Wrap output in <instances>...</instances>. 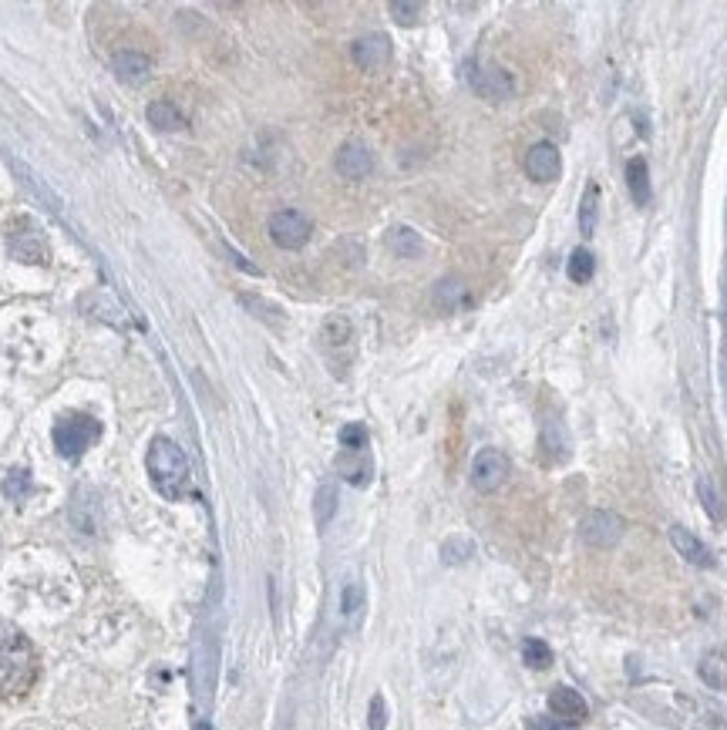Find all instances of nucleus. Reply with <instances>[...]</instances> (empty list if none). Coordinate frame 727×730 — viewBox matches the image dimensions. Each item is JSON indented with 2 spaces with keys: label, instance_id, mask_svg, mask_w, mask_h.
Returning <instances> with one entry per match:
<instances>
[{
  "label": "nucleus",
  "instance_id": "1",
  "mask_svg": "<svg viewBox=\"0 0 727 730\" xmlns=\"http://www.w3.org/2000/svg\"><path fill=\"white\" fill-rule=\"evenodd\" d=\"M38 683V653L17 626L0 619V700H21Z\"/></svg>",
  "mask_w": 727,
  "mask_h": 730
},
{
  "label": "nucleus",
  "instance_id": "2",
  "mask_svg": "<svg viewBox=\"0 0 727 730\" xmlns=\"http://www.w3.org/2000/svg\"><path fill=\"white\" fill-rule=\"evenodd\" d=\"M152 488L165 502H182L192 492V465L189 455L172 438H152L149 455H145Z\"/></svg>",
  "mask_w": 727,
  "mask_h": 730
},
{
  "label": "nucleus",
  "instance_id": "3",
  "mask_svg": "<svg viewBox=\"0 0 727 730\" xmlns=\"http://www.w3.org/2000/svg\"><path fill=\"white\" fill-rule=\"evenodd\" d=\"M101 438V424L91 414H64L54 424V448L61 458H81Z\"/></svg>",
  "mask_w": 727,
  "mask_h": 730
},
{
  "label": "nucleus",
  "instance_id": "4",
  "mask_svg": "<svg viewBox=\"0 0 727 730\" xmlns=\"http://www.w3.org/2000/svg\"><path fill=\"white\" fill-rule=\"evenodd\" d=\"M468 85L485 101H509L515 95V78L502 64H492V61L468 64Z\"/></svg>",
  "mask_w": 727,
  "mask_h": 730
},
{
  "label": "nucleus",
  "instance_id": "5",
  "mask_svg": "<svg viewBox=\"0 0 727 730\" xmlns=\"http://www.w3.org/2000/svg\"><path fill=\"white\" fill-rule=\"evenodd\" d=\"M509 455L499 448H482L478 455L472 458V485L475 492L489 495V492H499L505 485V478H509Z\"/></svg>",
  "mask_w": 727,
  "mask_h": 730
},
{
  "label": "nucleus",
  "instance_id": "6",
  "mask_svg": "<svg viewBox=\"0 0 727 730\" xmlns=\"http://www.w3.org/2000/svg\"><path fill=\"white\" fill-rule=\"evenodd\" d=\"M7 249H11L14 260L21 263H44L48 260V243H44L41 229L31 219H14L7 226Z\"/></svg>",
  "mask_w": 727,
  "mask_h": 730
},
{
  "label": "nucleus",
  "instance_id": "7",
  "mask_svg": "<svg viewBox=\"0 0 727 730\" xmlns=\"http://www.w3.org/2000/svg\"><path fill=\"white\" fill-rule=\"evenodd\" d=\"M310 233L314 226L300 209H280L270 216V239L280 249H303L310 243Z\"/></svg>",
  "mask_w": 727,
  "mask_h": 730
},
{
  "label": "nucleus",
  "instance_id": "8",
  "mask_svg": "<svg viewBox=\"0 0 727 730\" xmlns=\"http://www.w3.org/2000/svg\"><path fill=\"white\" fill-rule=\"evenodd\" d=\"M579 535L593 549H613L623 539V519L616 512H606V508H593L579 522Z\"/></svg>",
  "mask_w": 727,
  "mask_h": 730
},
{
  "label": "nucleus",
  "instance_id": "9",
  "mask_svg": "<svg viewBox=\"0 0 727 730\" xmlns=\"http://www.w3.org/2000/svg\"><path fill=\"white\" fill-rule=\"evenodd\" d=\"M334 169L340 179H367V175L374 172V152L367 149L364 142H344L337 149V159H334Z\"/></svg>",
  "mask_w": 727,
  "mask_h": 730
},
{
  "label": "nucleus",
  "instance_id": "10",
  "mask_svg": "<svg viewBox=\"0 0 727 730\" xmlns=\"http://www.w3.org/2000/svg\"><path fill=\"white\" fill-rule=\"evenodd\" d=\"M351 58L361 71H381L391 61V38L388 34H364L351 44Z\"/></svg>",
  "mask_w": 727,
  "mask_h": 730
},
{
  "label": "nucleus",
  "instance_id": "11",
  "mask_svg": "<svg viewBox=\"0 0 727 730\" xmlns=\"http://www.w3.org/2000/svg\"><path fill=\"white\" fill-rule=\"evenodd\" d=\"M569 431L566 424L556 418V414H549L546 421H542V431H539V458L546 461V465H563L569 458Z\"/></svg>",
  "mask_w": 727,
  "mask_h": 730
},
{
  "label": "nucleus",
  "instance_id": "12",
  "mask_svg": "<svg viewBox=\"0 0 727 730\" xmlns=\"http://www.w3.org/2000/svg\"><path fill=\"white\" fill-rule=\"evenodd\" d=\"M563 172V155L552 142H536L526 152V175L536 182H556Z\"/></svg>",
  "mask_w": 727,
  "mask_h": 730
},
{
  "label": "nucleus",
  "instance_id": "13",
  "mask_svg": "<svg viewBox=\"0 0 727 730\" xmlns=\"http://www.w3.org/2000/svg\"><path fill=\"white\" fill-rule=\"evenodd\" d=\"M549 710H552V717L563 720V724H583V720L590 717V704H586L583 693L573 687H552Z\"/></svg>",
  "mask_w": 727,
  "mask_h": 730
},
{
  "label": "nucleus",
  "instance_id": "14",
  "mask_svg": "<svg viewBox=\"0 0 727 730\" xmlns=\"http://www.w3.org/2000/svg\"><path fill=\"white\" fill-rule=\"evenodd\" d=\"M112 71H115V78L122 81V85H145L152 75V61H149V54H142V51H118L115 58H112Z\"/></svg>",
  "mask_w": 727,
  "mask_h": 730
},
{
  "label": "nucleus",
  "instance_id": "15",
  "mask_svg": "<svg viewBox=\"0 0 727 730\" xmlns=\"http://www.w3.org/2000/svg\"><path fill=\"white\" fill-rule=\"evenodd\" d=\"M337 471H340V478H344L347 485L364 488L367 482H371V475H374V461H371L367 451H340V455H337Z\"/></svg>",
  "mask_w": 727,
  "mask_h": 730
},
{
  "label": "nucleus",
  "instance_id": "16",
  "mask_svg": "<svg viewBox=\"0 0 727 730\" xmlns=\"http://www.w3.org/2000/svg\"><path fill=\"white\" fill-rule=\"evenodd\" d=\"M670 542H674L677 556H684L690 566H701V569H711L714 566L711 549H707V545L697 539L694 532H687V529H680V525H674V529H670Z\"/></svg>",
  "mask_w": 727,
  "mask_h": 730
},
{
  "label": "nucleus",
  "instance_id": "17",
  "mask_svg": "<svg viewBox=\"0 0 727 730\" xmlns=\"http://www.w3.org/2000/svg\"><path fill=\"white\" fill-rule=\"evenodd\" d=\"M145 118H149V125L155 132H179V128H186V115H182L176 101H169V98L152 101V105L145 108Z\"/></svg>",
  "mask_w": 727,
  "mask_h": 730
},
{
  "label": "nucleus",
  "instance_id": "18",
  "mask_svg": "<svg viewBox=\"0 0 727 730\" xmlns=\"http://www.w3.org/2000/svg\"><path fill=\"white\" fill-rule=\"evenodd\" d=\"M431 300H435V307L441 313H458L468 303V286L458 280V276H445V280L435 286Z\"/></svg>",
  "mask_w": 727,
  "mask_h": 730
},
{
  "label": "nucleus",
  "instance_id": "19",
  "mask_svg": "<svg viewBox=\"0 0 727 730\" xmlns=\"http://www.w3.org/2000/svg\"><path fill=\"white\" fill-rule=\"evenodd\" d=\"M320 340H324L327 350H344L354 344V323L344 317V313H334V317L324 320L320 327Z\"/></svg>",
  "mask_w": 727,
  "mask_h": 730
},
{
  "label": "nucleus",
  "instance_id": "20",
  "mask_svg": "<svg viewBox=\"0 0 727 730\" xmlns=\"http://www.w3.org/2000/svg\"><path fill=\"white\" fill-rule=\"evenodd\" d=\"M388 249L398 260H418L425 253V243H421V236L411 226H394L388 233Z\"/></svg>",
  "mask_w": 727,
  "mask_h": 730
},
{
  "label": "nucleus",
  "instance_id": "21",
  "mask_svg": "<svg viewBox=\"0 0 727 730\" xmlns=\"http://www.w3.org/2000/svg\"><path fill=\"white\" fill-rule=\"evenodd\" d=\"M697 673H701V680L707 683V687L724 690V687H727V650H711V653H704V656H701V667H697Z\"/></svg>",
  "mask_w": 727,
  "mask_h": 730
},
{
  "label": "nucleus",
  "instance_id": "22",
  "mask_svg": "<svg viewBox=\"0 0 727 730\" xmlns=\"http://www.w3.org/2000/svg\"><path fill=\"white\" fill-rule=\"evenodd\" d=\"M596 219H600V186H596V182H586L583 199H579V233L593 236Z\"/></svg>",
  "mask_w": 727,
  "mask_h": 730
},
{
  "label": "nucleus",
  "instance_id": "23",
  "mask_svg": "<svg viewBox=\"0 0 727 730\" xmlns=\"http://www.w3.org/2000/svg\"><path fill=\"white\" fill-rule=\"evenodd\" d=\"M627 189H630V196L637 206H647L650 202V169L640 155L627 162Z\"/></svg>",
  "mask_w": 727,
  "mask_h": 730
},
{
  "label": "nucleus",
  "instance_id": "24",
  "mask_svg": "<svg viewBox=\"0 0 727 730\" xmlns=\"http://www.w3.org/2000/svg\"><path fill=\"white\" fill-rule=\"evenodd\" d=\"M593 270H596V256L590 253V249H586V246L573 249V256H569V263H566L569 280H573V283H590Z\"/></svg>",
  "mask_w": 727,
  "mask_h": 730
},
{
  "label": "nucleus",
  "instance_id": "25",
  "mask_svg": "<svg viewBox=\"0 0 727 730\" xmlns=\"http://www.w3.org/2000/svg\"><path fill=\"white\" fill-rule=\"evenodd\" d=\"M522 663L532 670H546L552 667V650H549V643H542V640H526L522 643Z\"/></svg>",
  "mask_w": 727,
  "mask_h": 730
},
{
  "label": "nucleus",
  "instance_id": "26",
  "mask_svg": "<svg viewBox=\"0 0 727 730\" xmlns=\"http://www.w3.org/2000/svg\"><path fill=\"white\" fill-rule=\"evenodd\" d=\"M367 428L361 421H354V424H344L340 428V448L344 451H367Z\"/></svg>",
  "mask_w": 727,
  "mask_h": 730
},
{
  "label": "nucleus",
  "instance_id": "27",
  "mask_svg": "<svg viewBox=\"0 0 727 730\" xmlns=\"http://www.w3.org/2000/svg\"><path fill=\"white\" fill-rule=\"evenodd\" d=\"M337 508V488L334 485H320L317 492V525H327L330 515H334Z\"/></svg>",
  "mask_w": 727,
  "mask_h": 730
},
{
  "label": "nucleus",
  "instance_id": "28",
  "mask_svg": "<svg viewBox=\"0 0 727 730\" xmlns=\"http://www.w3.org/2000/svg\"><path fill=\"white\" fill-rule=\"evenodd\" d=\"M388 11L394 14V21L408 27V24H418V17H421V11H425V7H421V4H414V0H411V4H404V0H394V4L388 7Z\"/></svg>",
  "mask_w": 727,
  "mask_h": 730
},
{
  "label": "nucleus",
  "instance_id": "29",
  "mask_svg": "<svg viewBox=\"0 0 727 730\" xmlns=\"http://www.w3.org/2000/svg\"><path fill=\"white\" fill-rule=\"evenodd\" d=\"M384 727H388V707H384L381 693H374L371 710H367V730H384Z\"/></svg>",
  "mask_w": 727,
  "mask_h": 730
},
{
  "label": "nucleus",
  "instance_id": "30",
  "mask_svg": "<svg viewBox=\"0 0 727 730\" xmlns=\"http://www.w3.org/2000/svg\"><path fill=\"white\" fill-rule=\"evenodd\" d=\"M4 492L11 495V498H21V495H27V492H31V475H27L24 468L11 471V478H7V485H4Z\"/></svg>",
  "mask_w": 727,
  "mask_h": 730
},
{
  "label": "nucleus",
  "instance_id": "31",
  "mask_svg": "<svg viewBox=\"0 0 727 730\" xmlns=\"http://www.w3.org/2000/svg\"><path fill=\"white\" fill-rule=\"evenodd\" d=\"M364 603V589L357 586V582H351V586L344 589V596H340V609H344V616H354L357 609H361Z\"/></svg>",
  "mask_w": 727,
  "mask_h": 730
},
{
  "label": "nucleus",
  "instance_id": "32",
  "mask_svg": "<svg viewBox=\"0 0 727 730\" xmlns=\"http://www.w3.org/2000/svg\"><path fill=\"white\" fill-rule=\"evenodd\" d=\"M239 303H243V307H250V310H260V313H256V317H260V320H270V323H283L280 310H276V307H270V303H260V300H256V297H239Z\"/></svg>",
  "mask_w": 727,
  "mask_h": 730
},
{
  "label": "nucleus",
  "instance_id": "33",
  "mask_svg": "<svg viewBox=\"0 0 727 730\" xmlns=\"http://www.w3.org/2000/svg\"><path fill=\"white\" fill-rule=\"evenodd\" d=\"M529 730H569V724H563V720H556V717H532Z\"/></svg>",
  "mask_w": 727,
  "mask_h": 730
},
{
  "label": "nucleus",
  "instance_id": "34",
  "mask_svg": "<svg viewBox=\"0 0 727 730\" xmlns=\"http://www.w3.org/2000/svg\"><path fill=\"white\" fill-rule=\"evenodd\" d=\"M697 488H701V498L707 502V512H711L714 519H721V508H717V498L711 492V482H707V478H701V485H697Z\"/></svg>",
  "mask_w": 727,
  "mask_h": 730
}]
</instances>
